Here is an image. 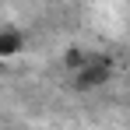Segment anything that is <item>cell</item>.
<instances>
[{
    "mask_svg": "<svg viewBox=\"0 0 130 130\" xmlns=\"http://www.w3.org/2000/svg\"><path fill=\"white\" fill-rule=\"evenodd\" d=\"M109 81V63L106 60H91V56H88L85 60V67H81V70H74V85L77 88H99V85H106Z\"/></svg>",
    "mask_w": 130,
    "mask_h": 130,
    "instance_id": "cell-1",
    "label": "cell"
},
{
    "mask_svg": "<svg viewBox=\"0 0 130 130\" xmlns=\"http://www.w3.org/2000/svg\"><path fill=\"white\" fill-rule=\"evenodd\" d=\"M21 32H14V28H4V32H0V53H4V56H14V53H18V49H21Z\"/></svg>",
    "mask_w": 130,
    "mask_h": 130,
    "instance_id": "cell-2",
    "label": "cell"
},
{
    "mask_svg": "<svg viewBox=\"0 0 130 130\" xmlns=\"http://www.w3.org/2000/svg\"><path fill=\"white\" fill-rule=\"evenodd\" d=\"M85 53H81V49H70V53H67V67H70V70H81V67H85Z\"/></svg>",
    "mask_w": 130,
    "mask_h": 130,
    "instance_id": "cell-3",
    "label": "cell"
}]
</instances>
